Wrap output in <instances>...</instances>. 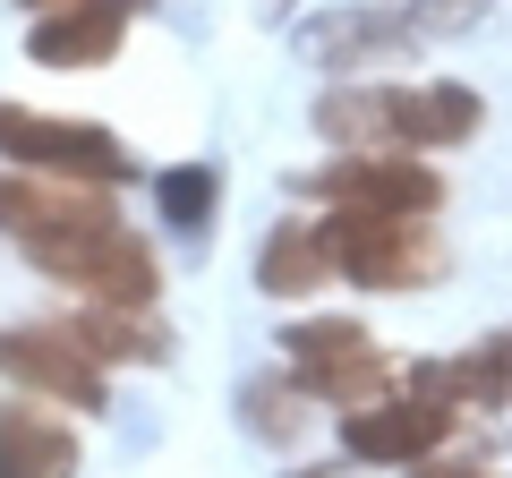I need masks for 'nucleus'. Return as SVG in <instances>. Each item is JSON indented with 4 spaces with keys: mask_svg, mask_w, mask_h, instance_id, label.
<instances>
[{
    "mask_svg": "<svg viewBox=\"0 0 512 478\" xmlns=\"http://www.w3.org/2000/svg\"><path fill=\"white\" fill-rule=\"evenodd\" d=\"M316 239H325V265H333V274H350L359 291H419V282L444 274V248L427 239L419 214H359V205H325Z\"/></svg>",
    "mask_w": 512,
    "mask_h": 478,
    "instance_id": "nucleus-1",
    "label": "nucleus"
},
{
    "mask_svg": "<svg viewBox=\"0 0 512 478\" xmlns=\"http://www.w3.org/2000/svg\"><path fill=\"white\" fill-rule=\"evenodd\" d=\"M453 427H461V410L436 393V368H410L393 393L342 410V453L350 461H376V470H410V461L444 453Z\"/></svg>",
    "mask_w": 512,
    "mask_h": 478,
    "instance_id": "nucleus-2",
    "label": "nucleus"
},
{
    "mask_svg": "<svg viewBox=\"0 0 512 478\" xmlns=\"http://www.w3.org/2000/svg\"><path fill=\"white\" fill-rule=\"evenodd\" d=\"M35 257L43 282H60V291L94 299V308H154V291H163V265H154V248L128 222H103V231H77V239H52V248H26Z\"/></svg>",
    "mask_w": 512,
    "mask_h": 478,
    "instance_id": "nucleus-3",
    "label": "nucleus"
},
{
    "mask_svg": "<svg viewBox=\"0 0 512 478\" xmlns=\"http://www.w3.org/2000/svg\"><path fill=\"white\" fill-rule=\"evenodd\" d=\"M0 154H9V163H26V171L94 180V188L137 180V154H128L103 120H60V111H26V103H0Z\"/></svg>",
    "mask_w": 512,
    "mask_h": 478,
    "instance_id": "nucleus-4",
    "label": "nucleus"
},
{
    "mask_svg": "<svg viewBox=\"0 0 512 478\" xmlns=\"http://www.w3.org/2000/svg\"><path fill=\"white\" fill-rule=\"evenodd\" d=\"M478 0H419V9H333V18L299 26V52L316 69H359V60L402 52L410 35H444V26H470Z\"/></svg>",
    "mask_w": 512,
    "mask_h": 478,
    "instance_id": "nucleus-5",
    "label": "nucleus"
},
{
    "mask_svg": "<svg viewBox=\"0 0 512 478\" xmlns=\"http://www.w3.org/2000/svg\"><path fill=\"white\" fill-rule=\"evenodd\" d=\"M299 188L325 197V205H359V214H419V222H436V205H444V180H436L410 146H359V154L325 163L316 180H299Z\"/></svg>",
    "mask_w": 512,
    "mask_h": 478,
    "instance_id": "nucleus-6",
    "label": "nucleus"
},
{
    "mask_svg": "<svg viewBox=\"0 0 512 478\" xmlns=\"http://www.w3.org/2000/svg\"><path fill=\"white\" fill-rule=\"evenodd\" d=\"M120 222L111 188L94 180H60V171H0V231L18 248H52V239H77V231H103Z\"/></svg>",
    "mask_w": 512,
    "mask_h": 478,
    "instance_id": "nucleus-7",
    "label": "nucleus"
},
{
    "mask_svg": "<svg viewBox=\"0 0 512 478\" xmlns=\"http://www.w3.org/2000/svg\"><path fill=\"white\" fill-rule=\"evenodd\" d=\"M0 376L26 385L35 402H69V410L111 402V368L69 342V325H0Z\"/></svg>",
    "mask_w": 512,
    "mask_h": 478,
    "instance_id": "nucleus-8",
    "label": "nucleus"
},
{
    "mask_svg": "<svg viewBox=\"0 0 512 478\" xmlns=\"http://www.w3.org/2000/svg\"><path fill=\"white\" fill-rule=\"evenodd\" d=\"M376 120H384V146L436 154V146H470L487 129V103L461 77H427V86H376Z\"/></svg>",
    "mask_w": 512,
    "mask_h": 478,
    "instance_id": "nucleus-9",
    "label": "nucleus"
},
{
    "mask_svg": "<svg viewBox=\"0 0 512 478\" xmlns=\"http://www.w3.org/2000/svg\"><path fill=\"white\" fill-rule=\"evenodd\" d=\"M86 444L60 410L43 402H0V478H77Z\"/></svg>",
    "mask_w": 512,
    "mask_h": 478,
    "instance_id": "nucleus-10",
    "label": "nucleus"
},
{
    "mask_svg": "<svg viewBox=\"0 0 512 478\" xmlns=\"http://www.w3.org/2000/svg\"><path fill=\"white\" fill-rule=\"evenodd\" d=\"M128 35V9H94V0H77V9H35L26 18V52L43 60V69H103L111 52H120Z\"/></svg>",
    "mask_w": 512,
    "mask_h": 478,
    "instance_id": "nucleus-11",
    "label": "nucleus"
},
{
    "mask_svg": "<svg viewBox=\"0 0 512 478\" xmlns=\"http://www.w3.org/2000/svg\"><path fill=\"white\" fill-rule=\"evenodd\" d=\"M69 342L86 350V359H103V368H154V359H171V333H163V316L154 308H77L69 316Z\"/></svg>",
    "mask_w": 512,
    "mask_h": 478,
    "instance_id": "nucleus-12",
    "label": "nucleus"
},
{
    "mask_svg": "<svg viewBox=\"0 0 512 478\" xmlns=\"http://www.w3.org/2000/svg\"><path fill=\"white\" fill-rule=\"evenodd\" d=\"M436 393L453 410H512V325L504 333H478L461 359L436 368Z\"/></svg>",
    "mask_w": 512,
    "mask_h": 478,
    "instance_id": "nucleus-13",
    "label": "nucleus"
},
{
    "mask_svg": "<svg viewBox=\"0 0 512 478\" xmlns=\"http://www.w3.org/2000/svg\"><path fill=\"white\" fill-rule=\"evenodd\" d=\"M325 239H316V222H282V231H265V248H256V282L274 299H308L316 282H325Z\"/></svg>",
    "mask_w": 512,
    "mask_h": 478,
    "instance_id": "nucleus-14",
    "label": "nucleus"
},
{
    "mask_svg": "<svg viewBox=\"0 0 512 478\" xmlns=\"http://www.w3.org/2000/svg\"><path fill=\"white\" fill-rule=\"evenodd\" d=\"M239 419H248L256 436H274V444H291L299 427L316 419V393L299 385V376H248V385H239Z\"/></svg>",
    "mask_w": 512,
    "mask_h": 478,
    "instance_id": "nucleus-15",
    "label": "nucleus"
},
{
    "mask_svg": "<svg viewBox=\"0 0 512 478\" xmlns=\"http://www.w3.org/2000/svg\"><path fill=\"white\" fill-rule=\"evenodd\" d=\"M154 205H163L171 231H214V214H222V171H214V163H171V171H154Z\"/></svg>",
    "mask_w": 512,
    "mask_h": 478,
    "instance_id": "nucleus-16",
    "label": "nucleus"
},
{
    "mask_svg": "<svg viewBox=\"0 0 512 478\" xmlns=\"http://www.w3.org/2000/svg\"><path fill=\"white\" fill-rule=\"evenodd\" d=\"M410 478H495L487 461H453V453H427V461H410Z\"/></svg>",
    "mask_w": 512,
    "mask_h": 478,
    "instance_id": "nucleus-17",
    "label": "nucleus"
},
{
    "mask_svg": "<svg viewBox=\"0 0 512 478\" xmlns=\"http://www.w3.org/2000/svg\"><path fill=\"white\" fill-rule=\"evenodd\" d=\"M26 18H35V9H77V0H18ZM94 9H128V18H137V9H146V0H94Z\"/></svg>",
    "mask_w": 512,
    "mask_h": 478,
    "instance_id": "nucleus-18",
    "label": "nucleus"
},
{
    "mask_svg": "<svg viewBox=\"0 0 512 478\" xmlns=\"http://www.w3.org/2000/svg\"><path fill=\"white\" fill-rule=\"evenodd\" d=\"M308 478H350V470H308Z\"/></svg>",
    "mask_w": 512,
    "mask_h": 478,
    "instance_id": "nucleus-19",
    "label": "nucleus"
}]
</instances>
